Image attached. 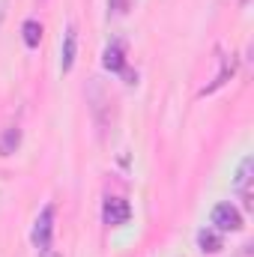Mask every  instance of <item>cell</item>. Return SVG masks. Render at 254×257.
Masks as SVG:
<instances>
[{
    "label": "cell",
    "instance_id": "1",
    "mask_svg": "<svg viewBox=\"0 0 254 257\" xmlns=\"http://www.w3.org/2000/svg\"><path fill=\"white\" fill-rule=\"evenodd\" d=\"M51 236H54V206H45L33 224V245L45 254L51 251Z\"/></svg>",
    "mask_w": 254,
    "mask_h": 257
},
{
    "label": "cell",
    "instance_id": "2",
    "mask_svg": "<svg viewBox=\"0 0 254 257\" xmlns=\"http://www.w3.org/2000/svg\"><path fill=\"white\" fill-rule=\"evenodd\" d=\"M132 218V206H129L126 197H105V206H102V221L108 227H120Z\"/></svg>",
    "mask_w": 254,
    "mask_h": 257
},
{
    "label": "cell",
    "instance_id": "3",
    "mask_svg": "<svg viewBox=\"0 0 254 257\" xmlns=\"http://www.w3.org/2000/svg\"><path fill=\"white\" fill-rule=\"evenodd\" d=\"M212 224H215V230H239L242 227V215H239V209L233 206V203H218L215 209H212Z\"/></svg>",
    "mask_w": 254,
    "mask_h": 257
},
{
    "label": "cell",
    "instance_id": "4",
    "mask_svg": "<svg viewBox=\"0 0 254 257\" xmlns=\"http://www.w3.org/2000/svg\"><path fill=\"white\" fill-rule=\"evenodd\" d=\"M75 51H78V30L69 27L66 36H63V57H60V69H63V72H72V66H75Z\"/></svg>",
    "mask_w": 254,
    "mask_h": 257
},
{
    "label": "cell",
    "instance_id": "5",
    "mask_svg": "<svg viewBox=\"0 0 254 257\" xmlns=\"http://www.w3.org/2000/svg\"><path fill=\"white\" fill-rule=\"evenodd\" d=\"M105 69L108 72H123L126 69V51H123V45L120 42H114V45H108L105 48Z\"/></svg>",
    "mask_w": 254,
    "mask_h": 257
},
{
    "label": "cell",
    "instance_id": "6",
    "mask_svg": "<svg viewBox=\"0 0 254 257\" xmlns=\"http://www.w3.org/2000/svg\"><path fill=\"white\" fill-rule=\"evenodd\" d=\"M233 72H236V60H233V57H221V69H218V75L212 78V84H206V87L200 90V96H206V93L218 90V87H221V84H224V81H227Z\"/></svg>",
    "mask_w": 254,
    "mask_h": 257
},
{
    "label": "cell",
    "instance_id": "7",
    "mask_svg": "<svg viewBox=\"0 0 254 257\" xmlns=\"http://www.w3.org/2000/svg\"><path fill=\"white\" fill-rule=\"evenodd\" d=\"M21 144V128L18 126H9L3 135H0V156H12Z\"/></svg>",
    "mask_w": 254,
    "mask_h": 257
},
{
    "label": "cell",
    "instance_id": "8",
    "mask_svg": "<svg viewBox=\"0 0 254 257\" xmlns=\"http://www.w3.org/2000/svg\"><path fill=\"white\" fill-rule=\"evenodd\" d=\"M197 245H200L203 254H215V251L224 248V245H221V236H218L215 230H200V233H197Z\"/></svg>",
    "mask_w": 254,
    "mask_h": 257
},
{
    "label": "cell",
    "instance_id": "9",
    "mask_svg": "<svg viewBox=\"0 0 254 257\" xmlns=\"http://www.w3.org/2000/svg\"><path fill=\"white\" fill-rule=\"evenodd\" d=\"M251 171H254V159H242V165H239V171H236V177H233V186H236V192H245L248 186H251Z\"/></svg>",
    "mask_w": 254,
    "mask_h": 257
},
{
    "label": "cell",
    "instance_id": "10",
    "mask_svg": "<svg viewBox=\"0 0 254 257\" xmlns=\"http://www.w3.org/2000/svg\"><path fill=\"white\" fill-rule=\"evenodd\" d=\"M21 36H24V45L27 48H39V42H42V24L39 21H24Z\"/></svg>",
    "mask_w": 254,
    "mask_h": 257
},
{
    "label": "cell",
    "instance_id": "11",
    "mask_svg": "<svg viewBox=\"0 0 254 257\" xmlns=\"http://www.w3.org/2000/svg\"><path fill=\"white\" fill-rule=\"evenodd\" d=\"M111 9L114 12H126V0H111Z\"/></svg>",
    "mask_w": 254,
    "mask_h": 257
}]
</instances>
